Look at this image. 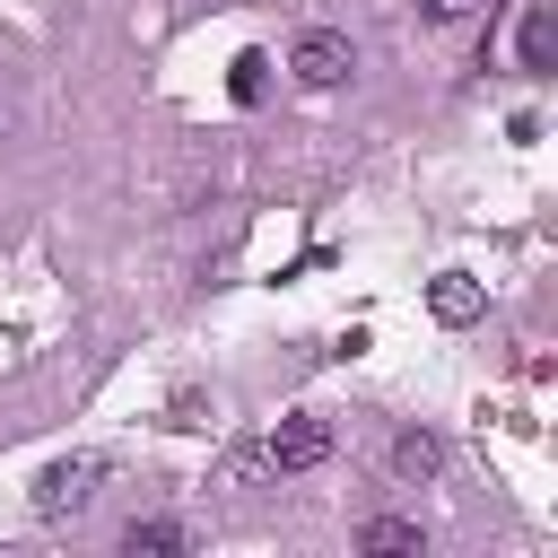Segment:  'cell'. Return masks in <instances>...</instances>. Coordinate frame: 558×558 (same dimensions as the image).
Returning a JSON list of instances; mask_svg holds the SVG:
<instances>
[{
	"label": "cell",
	"instance_id": "6da1fadb",
	"mask_svg": "<svg viewBox=\"0 0 558 558\" xmlns=\"http://www.w3.org/2000/svg\"><path fill=\"white\" fill-rule=\"evenodd\" d=\"M96 488H105V453H61V462L35 480V514H44V523H70V514L96 506Z\"/></svg>",
	"mask_w": 558,
	"mask_h": 558
},
{
	"label": "cell",
	"instance_id": "7a4b0ae2",
	"mask_svg": "<svg viewBox=\"0 0 558 558\" xmlns=\"http://www.w3.org/2000/svg\"><path fill=\"white\" fill-rule=\"evenodd\" d=\"M314 462H331V418H314V410L279 418L262 445V471H314Z\"/></svg>",
	"mask_w": 558,
	"mask_h": 558
},
{
	"label": "cell",
	"instance_id": "3957f363",
	"mask_svg": "<svg viewBox=\"0 0 558 558\" xmlns=\"http://www.w3.org/2000/svg\"><path fill=\"white\" fill-rule=\"evenodd\" d=\"M288 70H296L305 87H340V78L357 70V52H349V35H340V26H305V35H296V52H288Z\"/></svg>",
	"mask_w": 558,
	"mask_h": 558
},
{
	"label": "cell",
	"instance_id": "277c9868",
	"mask_svg": "<svg viewBox=\"0 0 558 558\" xmlns=\"http://www.w3.org/2000/svg\"><path fill=\"white\" fill-rule=\"evenodd\" d=\"M357 549H366V558H418L427 532H418L410 514H366V523H357Z\"/></svg>",
	"mask_w": 558,
	"mask_h": 558
},
{
	"label": "cell",
	"instance_id": "5b68a950",
	"mask_svg": "<svg viewBox=\"0 0 558 558\" xmlns=\"http://www.w3.org/2000/svg\"><path fill=\"white\" fill-rule=\"evenodd\" d=\"M427 305H436V323H480V314H488V288H480L471 270H445V279L427 288Z\"/></svg>",
	"mask_w": 558,
	"mask_h": 558
},
{
	"label": "cell",
	"instance_id": "8992f818",
	"mask_svg": "<svg viewBox=\"0 0 558 558\" xmlns=\"http://www.w3.org/2000/svg\"><path fill=\"white\" fill-rule=\"evenodd\" d=\"M436 471H445V445L427 427H401L392 436V480H436Z\"/></svg>",
	"mask_w": 558,
	"mask_h": 558
},
{
	"label": "cell",
	"instance_id": "52a82bcc",
	"mask_svg": "<svg viewBox=\"0 0 558 558\" xmlns=\"http://www.w3.org/2000/svg\"><path fill=\"white\" fill-rule=\"evenodd\" d=\"M227 96H235V105H262V96H270V52H262V44H244V52L227 61Z\"/></svg>",
	"mask_w": 558,
	"mask_h": 558
},
{
	"label": "cell",
	"instance_id": "ba28073f",
	"mask_svg": "<svg viewBox=\"0 0 558 558\" xmlns=\"http://www.w3.org/2000/svg\"><path fill=\"white\" fill-rule=\"evenodd\" d=\"M122 549H131V558H166V549H192V532L166 523V514H140V523L122 532Z\"/></svg>",
	"mask_w": 558,
	"mask_h": 558
},
{
	"label": "cell",
	"instance_id": "9c48e42d",
	"mask_svg": "<svg viewBox=\"0 0 558 558\" xmlns=\"http://www.w3.org/2000/svg\"><path fill=\"white\" fill-rule=\"evenodd\" d=\"M523 70H532V78H549V70H558V17H549V9H532V17H523Z\"/></svg>",
	"mask_w": 558,
	"mask_h": 558
},
{
	"label": "cell",
	"instance_id": "30bf717a",
	"mask_svg": "<svg viewBox=\"0 0 558 558\" xmlns=\"http://www.w3.org/2000/svg\"><path fill=\"white\" fill-rule=\"evenodd\" d=\"M418 17L427 26H462V17H480V0H418Z\"/></svg>",
	"mask_w": 558,
	"mask_h": 558
}]
</instances>
